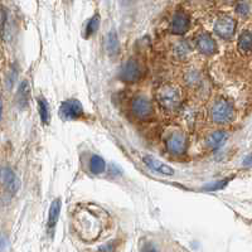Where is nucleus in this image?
I'll list each match as a JSON object with an SVG mask.
<instances>
[{
    "label": "nucleus",
    "mask_w": 252,
    "mask_h": 252,
    "mask_svg": "<svg viewBox=\"0 0 252 252\" xmlns=\"http://www.w3.org/2000/svg\"><path fill=\"white\" fill-rule=\"evenodd\" d=\"M0 181L12 193H14L18 189L17 177L10 169H3L0 172Z\"/></svg>",
    "instance_id": "2eb2a0df"
},
{
    "label": "nucleus",
    "mask_w": 252,
    "mask_h": 252,
    "mask_svg": "<svg viewBox=\"0 0 252 252\" xmlns=\"http://www.w3.org/2000/svg\"><path fill=\"white\" fill-rule=\"evenodd\" d=\"M189 52V47L186 42H181V44L177 47V53L181 56H186Z\"/></svg>",
    "instance_id": "b1692460"
},
{
    "label": "nucleus",
    "mask_w": 252,
    "mask_h": 252,
    "mask_svg": "<svg viewBox=\"0 0 252 252\" xmlns=\"http://www.w3.org/2000/svg\"><path fill=\"white\" fill-rule=\"evenodd\" d=\"M197 48L206 56H212L217 52V43L208 33H202L197 37Z\"/></svg>",
    "instance_id": "9d476101"
},
{
    "label": "nucleus",
    "mask_w": 252,
    "mask_h": 252,
    "mask_svg": "<svg viewBox=\"0 0 252 252\" xmlns=\"http://www.w3.org/2000/svg\"><path fill=\"white\" fill-rule=\"evenodd\" d=\"M236 31V22L231 17H220L215 24L216 34L220 38L228 39L233 35Z\"/></svg>",
    "instance_id": "6e6552de"
},
{
    "label": "nucleus",
    "mask_w": 252,
    "mask_h": 252,
    "mask_svg": "<svg viewBox=\"0 0 252 252\" xmlns=\"http://www.w3.org/2000/svg\"><path fill=\"white\" fill-rule=\"evenodd\" d=\"M119 246V241H111L109 244L100 247V252H115Z\"/></svg>",
    "instance_id": "412c9836"
},
{
    "label": "nucleus",
    "mask_w": 252,
    "mask_h": 252,
    "mask_svg": "<svg viewBox=\"0 0 252 252\" xmlns=\"http://www.w3.org/2000/svg\"><path fill=\"white\" fill-rule=\"evenodd\" d=\"M157 100L165 110H177L182 103V94L179 89L172 83L161 85L157 91Z\"/></svg>",
    "instance_id": "f03ea898"
},
{
    "label": "nucleus",
    "mask_w": 252,
    "mask_h": 252,
    "mask_svg": "<svg viewBox=\"0 0 252 252\" xmlns=\"http://www.w3.org/2000/svg\"><path fill=\"white\" fill-rule=\"evenodd\" d=\"M105 169H106V163L102 158L98 157V155H92L91 159H90V170H91L92 174H102Z\"/></svg>",
    "instance_id": "f3484780"
},
{
    "label": "nucleus",
    "mask_w": 252,
    "mask_h": 252,
    "mask_svg": "<svg viewBox=\"0 0 252 252\" xmlns=\"http://www.w3.org/2000/svg\"><path fill=\"white\" fill-rule=\"evenodd\" d=\"M29 100H31V89H29L28 82L23 81V82L20 83L17 94V103L19 109H26V107H28Z\"/></svg>",
    "instance_id": "4468645a"
},
{
    "label": "nucleus",
    "mask_w": 252,
    "mask_h": 252,
    "mask_svg": "<svg viewBox=\"0 0 252 252\" xmlns=\"http://www.w3.org/2000/svg\"><path fill=\"white\" fill-rule=\"evenodd\" d=\"M38 110H39L40 120L44 125H48L49 120H51V112H49L48 102L44 97H38Z\"/></svg>",
    "instance_id": "a211bd4d"
},
{
    "label": "nucleus",
    "mask_w": 252,
    "mask_h": 252,
    "mask_svg": "<svg viewBox=\"0 0 252 252\" xmlns=\"http://www.w3.org/2000/svg\"><path fill=\"white\" fill-rule=\"evenodd\" d=\"M140 252H159V250L152 242H144L140 246Z\"/></svg>",
    "instance_id": "5701e85b"
},
{
    "label": "nucleus",
    "mask_w": 252,
    "mask_h": 252,
    "mask_svg": "<svg viewBox=\"0 0 252 252\" xmlns=\"http://www.w3.org/2000/svg\"><path fill=\"white\" fill-rule=\"evenodd\" d=\"M94 206H81L75 216V226L85 240H96L103 228L102 212Z\"/></svg>",
    "instance_id": "f257e3e1"
},
{
    "label": "nucleus",
    "mask_w": 252,
    "mask_h": 252,
    "mask_svg": "<svg viewBox=\"0 0 252 252\" xmlns=\"http://www.w3.org/2000/svg\"><path fill=\"white\" fill-rule=\"evenodd\" d=\"M143 160L145 161L146 165L149 166L152 170H154V172L160 173V174L163 175L174 174V169H173V168H170L169 165H166L163 161H160L159 159H157V158L152 157V155H145V157L143 158Z\"/></svg>",
    "instance_id": "9b49d317"
},
{
    "label": "nucleus",
    "mask_w": 252,
    "mask_h": 252,
    "mask_svg": "<svg viewBox=\"0 0 252 252\" xmlns=\"http://www.w3.org/2000/svg\"><path fill=\"white\" fill-rule=\"evenodd\" d=\"M61 204H62V201L61 198H57L55 201L52 202L51 207H49V212H48V222H47V228H48V232H53L56 224L58 222V218H60L61 213Z\"/></svg>",
    "instance_id": "f8f14e48"
},
{
    "label": "nucleus",
    "mask_w": 252,
    "mask_h": 252,
    "mask_svg": "<svg viewBox=\"0 0 252 252\" xmlns=\"http://www.w3.org/2000/svg\"><path fill=\"white\" fill-rule=\"evenodd\" d=\"M227 141V134L224 131H213L207 136L206 144L211 150H218Z\"/></svg>",
    "instance_id": "ddd939ff"
},
{
    "label": "nucleus",
    "mask_w": 252,
    "mask_h": 252,
    "mask_svg": "<svg viewBox=\"0 0 252 252\" xmlns=\"http://www.w3.org/2000/svg\"><path fill=\"white\" fill-rule=\"evenodd\" d=\"M1 112H3V103H1V98H0V118H1Z\"/></svg>",
    "instance_id": "a878e982"
},
{
    "label": "nucleus",
    "mask_w": 252,
    "mask_h": 252,
    "mask_svg": "<svg viewBox=\"0 0 252 252\" xmlns=\"http://www.w3.org/2000/svg\"><path fill=\"white\" fill-rule=\"evenodd\" d=\"M141 77H143V68L140 63L135 60L127 61L119 71V78L124 82L135 83L141 80Z\"/></svg>",
    "instance_id": "39448f33"
},
{
    "label": "nucleus",
    "mask_w": 252,
    "mask_h": 252,
    "mask_svg": "<svg viewBox=\"0 0 252 252\" xmlns=\"http://www.w3.org/2000/svg\"><path fill=\"white\" fill-rule=\"evenodd\" d=\"M251 48H252L251 32L246 31L240 35V38H238V49H240L241 53H244V55H250V53H251Z\"/></svg>",
    "instance_id": "dca6fc26"
},
{
    "label": "nucleus",
    "mask_w": 252,
    "mask_h": 252,
    "mask_svg": "<svg viewBox=\"0 0 252 252\" xmlns=\"http://www.w3.org/2000/svg\"><path fill=\"white\" fill-rule=\"evenodd\" d=\"M98 26H100V17H98V15H94V18H91V19H90L89 23H87L86 34L87 35L94 34V32L98 29Z\"/></svg>",
    "instance_id": "aec40b11"
},
{
    "label": "nucleus",
    "mask_w": 252,
    "mask_h": 252,
    "mask_svg": "<svg viewBox=\"0 0 252 252\" xmlns=\"http://www.w3.org/2000/svg\"><path fill=\"white\" fill-rule=\"evenodd\" d=\"M83 115L82 103L75 98L63 101L60 107V116L64 120H76Z\"/></svg>",
    "instance_id": "423d86ee"
},
{
    "label": "nucleus",
    "mask_w": 252,
    "mask_h": 252,
    "mask_svg": "<svg viewBox=\"0 0 252 252\" xmlns=\"http://www.w3.org/2000/svg\"><path fill=\"white\" fill-rule=\"evenodd\" d=\"M106 47L109 53H111V55H116V53H118L119 40H118V35L115 34V32H110V34L107 35Z\"/></svg>",
    "instance_id": "6ab92c4d"
},
{
    "label": "nucleus",
    "mask_w": 252,
    "mask_h": 252,
    "mask_svg": "<svg viewBox=\"0 0 252 252\" xmlns=\"http://www.w3.org/2000/svg\"><path fill=\"white\" fill-rule=\"evenodd\" d=\"M189 17L183 12H178L170 22L169 31L173 34H184L189 29Z\"/></svg>",
    "instance_id": "1a4fd4ad"
},
{
    "label": "nucleus",
    "mask_w": 252,
    "mask_h": 252,
    "mask_svg": "<svg viewBox=\"0 0 252 252\" xmlns=\"http://www.w3.org/2000/svg\"><path fill=\"white\" fill-rule=\"evenodd\" d=\"M209 116H211V120L216 124H229L233 121L236 116L235 107L227 100L220 98L213 103L209 111Z\"/></svg>",
    "instance_id": "7ed1b4c3"
},
{
    "label": "nucleus",
    "mask_w": 252,
    "mask_h": 252,
    "mask_svg": "<svg viewBox=\"0 0 252 252\" xmlns=\"http://www.w3.org/2000/svg\"><path fill=\"white\" fill-rule=\"evenodd\" d=\"M131 112L135 118L140 120H149L154 115V107L152 101L145 96H136L131 101Z\"/></svg>",
    "instance_id": "20e7f679"
},
{
    "label": "nucleus",
    "mask_w": 252,
    "mask_h": 252,
    "mask_svg": "<svg viewBox=\"0 0 252 252\" xmlns=\"http://www.w3.org/2000/svg\"><path fill=\"white\" fill-rule=\"evenodd\" d=\"M236 12L240 15H247L250 12V6L246 1H240V3L236 5Z\"/></svg>",
    "instance_id": "4be33fe9"
},
{
    "label": "nucleus",
    "mask_w": 252,
    "mask_h": 252,
    "mask_svg": "<svg viewBox=\"0 0 252 252\" xmlns=\"http://www.w3.org/2000/svg\"><path fill=\"white\" fill-rule=\"evenodd\" d=\"M9 246L8 237L5 235H0V252H5Z\"/></svg>",
    "instance_id": "393cba45"
},
{
    "label": "nucleus",
    "mask_w": 252,
    "mask_h": 252,
    "mask_svg": "<svg viewBox=\"0 0 252 252\" xmlns=\"http://www.w3.org/2000/svg\"><path fill=\"white\" fill-rule=\"evenodd\" d=\"M166 150L173 155H183L187 152V139L182 132H173L165 140Z\"/></svg>",
    "instance_id": "0eeeda50"
}]
</instances>
